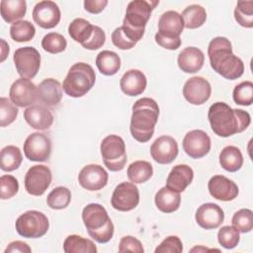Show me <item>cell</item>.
<instances>
[{
    "label": "cell",
    "mask_w": 253,
    "mask_h": 253,
    "mask_svg": "<svg viewBox=\"0 0 253 253\" xmlns=\"http://www.w3.org/2000/svg\"><path fill=\"white\" fill-rule=\"evenodd\" d=\"M208 119L212 131L221 137H228L245 130L251 117L248 112L240 109H232L226 103H213L208 113Z\"/></svg>",
    "instance_id": "cell-1"
},
{
    "label": "cell",
    "mask_w": 253,
    "mask_h": 253,
    "mask_svg": "<svg viewBox=\"0 0 253 253\" xmlns=\"http://www.w3.org/2000/svg\"><path fill=\"white\" fill-rule=\"evenodd\" d=\"M211 68L228 80H235L244 72L243 61L233 54L232 45L225 37L213 38L208 47Z\"/></svg>",
    "instance_id": "cell-2"
},
{
    "label": "cell",
    "mask_w": 253,
    "mask_h": 253,
    "mask_svg": "<svg viewBox=\"0 0 253 253\" xmlns=\"http://www.w3.org/2000/svg\"><path fill=\"white\" fill-rule=\"evenodd\" d=\"M159 107L151 98L138 99L132 106L129 130L132 137L139 142H147L154 133L158 121Z\"/></svg>",
    "instance_id": "cell-3"
},
{
    "label": "cell",
    "mask_w": 253,
    "mask_h": 253,
    "mask_svg": "<svg viewBox=\"0 0 253 253\" xmlns=\"http://www.w3.org/2000/svg\"><path fill=\"white\" fill-rule=\"evenodd\" d=\"M158 3L159 1L145 0H134L128 3L122 28L134 42H137L143 37L151 12Z\"/></svg>",
    "instance_id": "cell-4"
},
{
    "label": "cell",
    "mask_w": 253,
    "mask_h": 253,
    "mask_svg": "<svg viewBox=\"0 0 253 253\" xmlns=\"http://www.w3.org/2000/svg\"><path fill=\"white\" fill-rule=\"evenodd\" d=\"M82 220L88 234L98 243L109 242L114 235V224L100 204H89L82 211Z\"/></svg>",
    "instance_id": "cell-5"
},
{
    "label": "cell",
    "mask_w": 253,
    "mask_h": 253,
    "mask_svg": "<svg viewBox=\"0 0 253 253\" xmlns=\"http://www.w3.org/2000/svg\"><path fill=\"white\" fill-rule=\"evenodd\" d=\"M95 81L96 74L93 67L85 62H77L68 70L62 88L68 96L79 98L92 89Z\"/></svg>",
    "instance_id": "cell-6"
},
{
    "label": "cell",
    "mask_w": 253,
    "mask_h": 253,
    "mask_svg": "<svg viewBox=\"0 0 253 253\" xmlns=\"http://www.w3.org/2000/svg\"><path fill=\"white\" fill-rule=\"evenodd\" d=\"M105 166L113 172L121 171L126 163V151L124 139L116 134L106 136L100 145Z\"/></svg>",
    "instance_id": "cell-7"
},
{
    "label": "cell",
    "mask_w": 253,
    "mask_h": 253,
    "mask_svg": "<svg viewBox=\"0 0 253 253\" xmlns=\"http://www.w3.org/2000/svg\"><path fill=\"white\" fill-rule=\"evenodd\" d=\"M17 232L26 238H40L48 230V218L38 211H28L22 213L15 223Z\"/></svg>",
    "instance_id": "cell-8"
},
{
    "label": "cell",
    "mask_w": 253,
    "mask_h": 253,
    "mask_svg": "<svg viewBox=\"0 0 253 253\" xmlns=\"http://www.w3.org/2000/svg\"><path fill=\"white\" fill-rule=\"evenodd\" d=\"M13 60L18 74L23 78H34L41 66L40 52L33 46H24L16 49Z\"/></svg>",
    "instance_id": "cell-9"
},
{
    "label": "cell",
    "mask_w": 253,
    "mask_h": 253,
    "mask_svg": "<svg viewBox=\"0 0 253 253\" xmlns=\"http://www.w3.org/2000/svg\"><path fill=\"white\" fill-rule=\"evenodd\" d=\"M24 153L31 161H46L51 154L50 138L42 132L31 133L24 142Z\"/></svg>",
    "instance_id": "cell-10"
},
{
    "label": "cell",
    "mask_w": 253,
    "mask_h": 253,
    "mask_svg": "<svg viewBox=\"0 0 253 253\" xmlns=\"http://www.w3.org/2000/svg\"><path fill=\"white\" fill-rule=\"evenodd\" d=\"M50 169L45 165L32 166L25 176V189L32 196H42L51 183Z\"/></svg>",
    "instance_id": "cell-11"
},
{
    "label": "cell",
    "mask_w": 253,
    "mask_h": 253,
    "mask_svg": "<svg viewBox=\"0 0 253 253\" xmlns=\"http://www.w3.org/2000/svg\"><path fill=\"white\" fill-rule=\"evenodd\" d=\"M139 203V192L133 183L123 182L119 184L112 195V207L120 211H128L136 208Z\"/></svg>",
    "instance_id": "cell-12"
},
{
    "label": "cell",
    "mask_w": 253,
    "mask_h": 253,
    "mask_svg": "<svg viewBox=\"0 0 253 253\" xmlns=\"http://www.w3.org/2000/svg\"><path fill=\"white\" fill-rule=\"evenodd\" d=\"M9 96L15 106H33L38 101V87L30 79L21 77L11 85Z\"/></svg>",
    "instance_id": "cell-13"
},
{
    "label": "cell",
    "mask_w": 253,
    "mask_h": 253,
    "mask_svg": "<svg viewBox=\"0 0 253 253\" xmlns=\"http://www.w3.org/2000/svg\"><path fill=\"white\" fill-rule=\"evenodd\" d=\"M211 94L210 82L201 76L191 77L183 87L184 98L192 105H203L210 99Z\"/></svg>",
    "instance_id": "cell-14"
},
{
    "label": "cell",
    "mask_w": 253,
    "mask_h": 253,
    "mask_svg": "<svg viewBox=\"0 0 253 253\" xmlns=\"http://www.w3.org/2000/svg\"><path fill=\"white\" fill-rule=\"evenodd\" d=\"M183 149L191 158H202L211 150V138L202 129H193L183 139Z\"/></svg>",
    "instance_id": "cell-15"
},
{
    "label": "cell",
    "mask_w": 253,
    "mask_h": 253,
    "mask_svg": "<svg viewBox=\"0 0 253 253\" xmlns=\"http://www.w3.org/2000/svg\"><path fill=\"white\" fill-rule=\"evenodd\" d=\"M33 19L41 28L52 29L60 21V10L55 2L43 0L34 7Z\"/></svg>",
    "instance_id": "cell-16"
},
{
    "label": "cell",
    "mask_w": 253,
    "mask_h": 253,
    "mask_svg": "<svg viewBox=\"0 0 253 253\" xmlns=\"http://www.w3.org/2000/svg\"><path fill=\"white\" fill-rule=\"evenodd\" d=\"M107 171L98 164L84 166L78 174V182L82 188L88 191H99L108 183Z\"/></svg>",
    "instance_id": "cell-17"
},
{
    "label": "cell",
    "mask_w": 253,
    "mask_h": 253,
    "mask_svg": "<svg viewBox=\"0 0 253 253\" xmlns=\"http://www.w3.org/2000/svg\"><path fill=\"white\" fill-rule=\"evenodd\" d=\"M178 152V143L170 135L159 136L150 146L151 157L159 164H169L173 162Z\"/></svg>",
    "instance_id": "cell-18"
},
{
    "label": "cell",
    "mask_w": 253,
    "mask_h": 253,
    "mask_svg": "<svg viewBox=\"0 0 253 253\" xmlns=\"http://www.w3.org/2000/svg\"><path fill=\"white\" fill-rule=\"evenodd\" d=\"M208 188L211 197L222 202L232 201L238 195L237 185L222 175L212 176L209 181Z\"/></svg>",
    "instance_id": "cell-19"
},
{
    "label": "cell",
    "mask_w": 253,
    "mask_h": 253,
    "mask_svg": "<svg viewBox=\"0 0 253 253\" xmlns=\"http://www.w3.org/2000/svg\"><path fill=\"white\" fill-rule=\"evenodd\" d=\"M195 218L201 227L205 229H214L223 222L224 212L218 205L206 203L198 208Z\"/></svg>",
    "instance_id": "cell-20"
},
{
    "label": "cell",
    "mask_w": 253,
    "mask_h": 253,
    "mask_svg": "<svg viewBox=\"0 0 253 253\" xmlns=\"http://www.w3.org/2000/svg\"><path fill=\"white\" fill-rule=\"evenodd\" d=\"M184 29V21L182 16L176 11L164 12L158 21V32L160 36L178 39Z\"/></svg>",
    "instance_id": "cell-21"
},
{
    "label": "cell",
    "mask_w": 253,
    "mask_h": 253,
    "mask_svg": "<svg viewBox=\"0 0 253 253\" xmlns=\"http://www.w3.org/2000/svg\"><path fill=\"white\" fill-rule=\"evenodd\" d=\"M25 121L35 129L44 130L53 124V115L46 107L33 105L24 111Z\"/></svg>",
    "instance_id": "cell-22"
},
{
    "label": "cell",
    "mask_w": 253,
    "mask_h": 253,
    "mask_svg": "<svg viewBox=\"0 0 253 253\" xmlns=\"http://www.w3.org/2000/svg\"><path fill=\"white\" fill-rule=\"evenodd\" d=\"M193 179V169L186 164H178L170 171L166 180V187L174 192L181 193L186 190Z\"/></svg>",
    "instance_id": "cell-23"
},
{
    "label": "cell",
    "mask_w": 253,
    "mask_h": 253,
    "mask_svg": "<svg viewBox=\"0 0 253 253\" xmlns=\"http://www.w3.org/2000/svg\"><path fill=\"white\" fill-rule=\"evenodd\" d=\"M62 98V87L53 78L42 80L38 86V101L44 106H56Z\"/></svg>",
    "instance_id": "cell-24"
},
{
    "label": "cell",
    "mask_w": 253,
    "mask_h": 253,
    "mask_svg": "<svg viewBox=\"0 0 253 253\" xmlns=\"http://www.w3.org/2000/svg\"><path fill=\"white\" fill-rule=\"evenodd\" d=\"M205 61L203 51L195 46L184 48L178 55L177 62L179 68L185 73H196L202 69Z\"/></svg>",
    "instance_id": "cell-25"
},
{
    "label": "cell",
    "mask_w": 253,
    "mask_h": 253,
    "mask_svg": "<svg viewBox=\"0 0 253 253\" xmlns=\"http://www.w3.org/2000/svg\"><path fill=\"white\" fill-rule=\"evenodd\" d=\"M147 80L142 71L130 69L126 71L121 78L120 86L122 91L127 96H137L143 93L146 88Z\"/></svg>",
    "instance_id": "cell-26"
},
{
    "label": "cell",
    "mask_w": 253,
    "mask_h": 253,
    "mask_svg": "<svg viewBox=\"0 0 253 253\" xmlns=\"http://www.w3.org/2000/svg\"><path fill=\"white\" fill-rule=\"evenodd\" d=\"M154 202L160 211L170 213L179 209L181 196L180 193L174 192L165 186L156 193Z\"/></svg>",
    "instance_id": "cell-27"
},
{
    "label": "cell",
    "mask_w": 253,
    "mask_h": 253,
    "mask_svg": "<svg viewBox=\"0 0 253 253\" xmlns=\"http://www.w3.org/2000/svg\"><path fill=\"white\" fill-rule=\"evenodd\" d=\"M0 7L1 16L7 23L20 21L27 11V3L25 0H2Z\"/></svg>",
    "instance_id": "cell-28"
},
{
    "label": "cell",
    "mask_w": 253,
    "mask_h": 253,
    "mask_svg": "<svg viewBox=\"0 0 253 253\" xmlns=\"http://www.w3.org/2000/svg\"><path fill=\"white\" fill-rule=\"evenodd\" d=\"M219 164L228 172H236L243 165V156L240 149L233 145L225 146L219 153Z\"/></svg>",
    "instance_id": "cell-29"
},
{
    "label": "cell",
    "mask_w": 253,
    "mask_h": 253,
    "mask_svg": "<svg viewBox=\"0 0 253 253\" xmlns=\"http://www.w3.org/2000/svg\"><path fill=\"white\" fill-rule=\"evenodd\" d=\"M96 65L102 74L112 76L120 70L121 58L115 51L103 50L96 57Z\"/></svg>",
    "instance_id": "cell-30"
},
{
    "label": "cell",
    "mask_w": 253,
    "mask_h": 253,
    "mask_svg": "<svg viewBox=\"0 0 253 253\" xmlns=\"http://www.w3.org/2000/svg\"><path fill=\"white\" fill-rule=\"evenodd\" d=\"M63 250L66 253H96L97 247L92 240L72 234L65 238Z\"/></svg>",
    "instance_id": "cell-31"
},
{
    "label": "cell",
    "mask_w": 253,
    "mask_h": 253,
    "mask_svg": "<svg viewBox=\"0 0 253 253\" xmlns=\"http://www.w3.org/2000/svg\"><path fill=\"white\" fill-rule=\"evenodd\" d=\"M94 26L87 20L82 18L74 19L68 27V34L76 42L83 44L91 38Z\"/></svg>",
    "instance_id": "cell-32"
},
{
    "label": "cell",
    "mask_w": 253,
    "mask_h": 253,
    "mask_svg": "<svg viewBox=\"0 0 253 253\" xmlns=\"http://www.w3.org/2000/svg\"><path fill=\"white\" fill-rule=\"evenodd\" d=\"M23 156L19 147L7 145L1 150L0 167L3 171L11 172L18 169L22 163Z\"/></svg>",
    "instance_id": "cell-33"
},
{
    "label": "cell",
    "mask_w": 253,
    "mask_h": 253,
    "mask_svg": "<svg viewBox=\"0 0 253 253\" xmlns=\"http://www.w3.org/2000/svg\"><path fill=\"white\" fill-rule=\"evenodd\" d=\"M153 174L152 165L144 160L132 162L127 167V177L133 184H141L151 178Z\"/></svg>",
    "instance_id": "cell-34"
},
{
    "label": "cell",
    "mask_w": 253,
    "mask_h": 253,
    "mask_svg": "<svg viewBox=\"0 0 253 253\" xmlns=\"http://www.w3.org/2000/svg\"><path fill=\"white\" fill-rule=\"evenodd\" d=\"M181 16L184 21V27L187 29L200 28L207 20V12L205 8L197 4L188 6Z\"/></svg>",
    "instance_id": "cell-35"
},
{
    "label": "cell",
    "mask_w": 253,
    "mask_h": 253,
    "mask_svg": "<svg viewBox=\"0 0 253 253\" xmlns=\"http://www.w3.org/2000/svg\"><path fill=\"white\" fill-rule=\"evenodd\" d=\"M36 34L35 26L29 21H18L12 24L10 28L11 38L18 42H24L31 41Z\"/></svg>",
    "instance_id": "cell-36"
},
{
    "label": "cell",
    "mask_w": 253,
    "mask_h": 253,
    "mask_svg": "<svg viewBox=\"0 0 253 253\" xmlns=\"http://www.w3.org/2000/svg\"><path fill=\"white\" fill-rule=\"evenodd\" d=\"M71 201L70 191L63 186L54 188L46 198L47 206L52 210L65 209Z\"/></svg>",
    "instance_id": "cell-37"
},
{
    "label": "cell",
    "mask_w": 253,
    "mask_h": 253,
    "mask_svg": "<svg viewBox=\"0 0 253 253\" xmlns=\"http://www.w3.org/2000/svg\"><path fill=\"white\" fill-rule=\"evenodd\" d=\"M236 22L244 28L253 27V1H238L234 10Z\"/></svg>",
    "instance_id": "cell-38"
},
{
    "label": "cell",
    "mask_w": 253,
    "mask_h": 253,
    "mask_svg": "<svg viewBox=\"0 0 253 253\" xmlns=\"http://www.w3.org/2000/svg\"><path fill=\"white\" fill-rule=\"evenodd\" d=\"M67 45L65 38L58 33H48L42 40V47L52 54L62 52Z\"/></svg>",
    "instance_id": "cell-39"
},
{
    "label": "cell",
    "mask_w": 253,
    "mask_h": 253,
    "mask_svg": "<svg viewBox=\"0 0 253 253\" xmlns=\"http://www.w3.org/2000/svg\"><path fill=\"white\" fill-rule=\"evenodd\" d=\"M232 97L237 105L250 106L253 102V83L251 81L239 83L234 87Z\"/></svg>",
    "instance_id": "cell-40"
},
{
    "label": "cell",
    "mask_w": 253,
    "mask_h": 253,
    "mask_svg": "<svg viewBox=\"0 0 253 253\" xmlns=\"http://www.w3.org/2000/svg\"><path fill=\"white\" fill-rule=\"evenodd\" d=\"M232 226H234L239 232L247 233L253 228V213L249 209H241L237 211L231 219Z\"/></svg>",
    "instance_id": "cell-41"
},
{
    "label": "cell",
    "mask_w": 253,
    "mask_h": 253,
    "mask_svg": "<svg viewBox=\"0 0 253 253\" xmlns=\"http://www.w3.org/2000/svg\"><path fill=\"white\" fill-rule=\"evenodd\" d=\"M217 240L225 249H232L239 243V231L234 226H222L217 232Z\"/></svg>",
    "instance_id": "cell-42"
},
{
    "label": "cell",
    "mask_w": 253,
    "mask_h": 253,
    "mask_svg": "<svg viewBox=\"0 0 253 253\" xmlns=\"http://www.w3.org/2000/svg\"><path fill=\"white\" fill-rule=\"evenodd\" d=\"M18 109L11 100L5 97L0 98V126H6L11 125L18 116Z\"/></svg>",
    "instance_id": "cell-43"
},
{
    "label": "cell",
    "mask_w": 253,
    "mask_h": 253,
    "mask_svg": "<svg viewBox=\"0 0 253 253\" xmlns=\"http://www.w3.org/2000/svg\"><path fill=\"white\" fill-rule=\"evenodd\" d=\"M19 191L18 180L12 175H3L0 177V197L2 200H8L14 197Z\"/></svg>",
    "instance_id": "cell-44"
},
{
    "label": "cell",
    "mask_w": 253,
    "mask_h": 253,
    "mask_svg": "<svg viewBox=\"0 0 253 253\" xmlns=\"http://www.w3.org/2000/svg\"><path fill=\"white\" fill-rule=\"evenodd\" d=\"M182 251V241L175 235L166 237L155 249V253H181Z\"/></svg>",
    "instance_id": "cell-45"
},
{
    "label": "cell",
    "mask_w": 253,
    "mask_h": 253,
    "mask_svg": "<svg viewBox=\"0 0 253 253\" xmlns=\"http://www.w3.org/2000/svg\"><path fill=\"white\" fill-rule=\"evenodd\" d=\"M112 42L113 43L120 49H130L132 48L136 42L131 41L124 32L122 27H119L114 30L112 33Z\"/></svg>",
    "instance_id": "cell-46"
},
{
    "label": "cell",
    "mask_w": 253,
    "mask_h": 253,
    "mask_svg": "<svg viewBox=\"0 0 253 253\" xmlns=\"http://www.w3.org/2000/svg\"><path fill=\"white\" fill-rule=\"evenodd\" d=\"M144 251L141 242L130 235L124 236L119 245V252H134V253H142Z\"/></svg>",
    "instance_id": "cell-47"
},
{
    "label": "cell",
    "mask_w": 253,
    "mask_h": 253,
    "mask_svg": "<svg viewBox=\"0 0 253 253\" xmlns=\"http://www.w3.org/2000/svg\"><path fill=\"white\" fill-rule=\"evenodd\" d=\"M105 41H106V34H105V32L100 27L94 26L93 34H92L91 38L89 39V41L84 42L82 44V46L84 48H86V49L95 50V49H98L101 46H103V44L105 43Z\"/></svg>",
    "instance_id": "cell-48"
},
{
    "label": "cell",
    "mask_w": 253,
    "mask_h": 253,
    "mask_svg": "<svg viewBox=\"0 0 253 253\" xmlns=\"http://www.w3.org/2000/svg\"><path fill=\"white\" fill-rule=\"evenodd\" d=\"M155 42L162 47L170 50H175L181 45V39H171V38H166L163 36H160L159 34L156 33L155 35Z\"/></svg>",
    "instance_id": "cell-49"
},
{
    "label": "cell",
    "mask_w": 253,
    "mask_h": 253,
    "mask_svg": "<svg viewBox=\"0 0 253 253\" xmlns=\"http://www.w3.org/2000/svg\"><path fill=\"white\" fill-rule=\"evenodd\" d=\"M107 5H108L107 0H85L84 1L85 10L92 14L101 13Z\"/></svg>",
    "instance_id": "cell-50"
},
{
    "label": "cell",
    "mask_w": 253,
    "mask_h": 253,
    "mask_svg": "<svg viewBox=\"0 0 253 253\" xmlns=\"http://www.w3.org/2000/svg\"><path fill=\"white\" fill-rule=\"evenodd\" d=\"M4 252L5 253H14V252L31 253L32 249L30 248V246L26 242H23V241H20V240H16V241H13V242L9 243Z\"/></svg>",
    "instance_id": "cell-51"
},
{
    "label": "cell",
    "mask_w": 253,
    "mask_h": 253,
    "mask_svg": "<svg viewBox=\"0 0 253 253\" xmlns=\"http://www.w3.org/2000/svg\"><path fill=\"white\" fill-rule=\"evenodd\" d=\"M2 42V48H1V61H4L6 56L9 53V45L6 43V42L4 40L1 41Z\"/></svg>",
    "instance_id": "cell-52"
}]
</instances>
